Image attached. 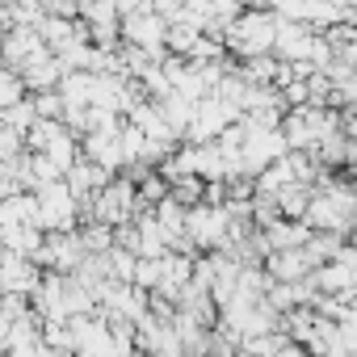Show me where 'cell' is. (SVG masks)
<instances>
[{"mask_svg":"<svg viewBox=\"0 0 357 357\" xmlns=\"http://www.w3.org/2000/svg\"><path fill=\"white\" fill-rule=\"evenodd\" d=\"M273 273H278V278H298V273H303V252H282V257L273 261Z\"/></svg>","mask_w":357,"mask_h":357,"instance_id":"cell-1","label":"cell"}]
</instances>
